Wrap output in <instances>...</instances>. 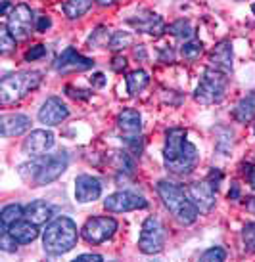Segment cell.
<instances>
[{
    "label": "cell",
    "mask_w": 255,
    "mask_h": 262,
    "mask_svg": "<svg viewBox=\"0 0 255 262\" xmlns=\"http://www.w3.org/2000/svg\"><path fill=\"white\" fill-rule=\"evenodd\" d=\"M186 136H188V132L182 126H173L165 132L163 163L169 172L179 176L190 174L200 161L198 147Z\"/></svg>",
    "instance_id": "cell-1"
},
{
    "label": "cell",
    "mask_w": 255,
    "mask_h": 262,
    "mask_svg": "<svg viewBox=\"0 0 255 262\" xmlns=\"http://www.w3.org/2000/svg\"><path fill=\"white\" fill-rule=\"evenodd\" d=\"M69 167V155L67 151H58L52 155H38L29 163L19 165L17 172L33 188L46 186V184L56 182L60 176L64 174Z\"/></svg>",
    "instance_id": "cell-2"
},
{
    "label": "cell",
    "mask_w": 255,
    "mask_h": 262,
    "mask_svg": "<svg viewBox=\"0 0 255 262\" xmlns=\"http://www.w3.org/2000/svg\"><path fill=\"white\" fill-rule=\"evenodd\" d=\"M79 239L77 224L69 216H58L46 226L43 233V247L52 256H62L75 249Z\"/></svg>",
    "instance_id": "cell-3"
},
{
    "label": "cell",
    "mask_w": 255,
    "mask_h": 262,
    "mask_svg": "<svg viewBox=\"0 0 255 262\" xmlns=\"http://www.w3.org/2000/svg\"><path fill=\"white\" fill-rule=\"evenodd\" d=\"M158 193H160L163 205L167 207V211L171 212L181 224L190 226L196 222L200 211L194 207V203L190 201L188 195H186V191H184L181 186L169 182V180H161V182H158Z\"/></svg>",
    "instance_id": "cell-4"
},
{
    "label": "cell",
    "mask_w": 255,
    "mask_h": 262,
    "mask_svg": "<svg viewBox=\"0 0 255 262\" xmlns=\"http://www.w3.org/2000/svg\"><path fill=\"white\" fill-rule=\"evenodd\" d=\"M41 82H43L41 71H17L14 75H6L0 80V103L10 105L19 102L29 92L41 86Z\"/></svg>",
    "instance_id": "cell-5"
},
{
    "label": "cell",
    "mask_w": 255,
    "mask_h": 262,
    "mask_svg": "<svg viewBox=\"0 0 255 262\" xmlns=\"http://www.w3.org/2000/svg\"><path fill=\"white\" fill-rule=\"evenodd\" d=\"M228 86V75L221 73L213 67H207L204 71V77L198 84L194 92V100L202 105H211V103L223 102Z\"/></svg>",
    "instance_id": "cell-6"
},
{
    "label": "cell",
    "mask_w": 255,
    "mask_h": 262,
    "mask_svg": "<svg viewBox=\"0 0 255 262\" xmlns=\"http://www.w3.org/2000/svg\"><path fill=\"white\" fill-rule=\"evenodd\" d=\"M163 245H165L163 224L158 219H153V216L146 219L144 224H142V230H140L139 249L144 255H158V253L163 251Z\"/></svg>",
    "instance_id": "cell-7"
},
{
    "label": "cell",
    "mask_w": 255,
    "mask_h": 262,
    "mask_svg": "<svg viewBox=\"0 0 255 262\" xmlns=\"http://www.w3.org/2000/svg\"><path fill=\"white\" fill-rule=\"evenodd\" d=\"M117 230V220L111 216H92L88 219L81 230L83 239L90 245H102L104 241L113 237Z\"/></svg>",
    "instance_id": "cell-8"
},
{
    "label": "cell",
    "mask_w": 255,
    "mask_h": 262,
    "mask_svg": "<svg viewBox=\"0 0 255 262\" xmlns=\"http://www.w3.org/2000/svg\"><path fill=\"white\" fill-rule=\"evenodd\" d=\"M35 14L27 4H17L8 15L6 27L17 40H25L31 37V33L35 29Z\"/></svg>",
    "instance_id": "cell-9"
},
{
    "label": "cell",
    "mask_w": 255,
    "mask_h": 262,
    "mask_svg": "<svg viewBox=\"0 0 255 262\" xmlns=\"http://www.w3.org/2000/svg\"><path fill=\"white\" fill-rule=\"evenodd\" d=\"M94 59L83 56L75 50L73 46H67L66 50L60 54L58 58L54 59V69L58 73H79V71H87V69H92L94 67Z\"/></svg>",
    "instance_id": "cell-10"
},
{
    "label": "cell",
    "mask_w": 255,
    "mask_h": 262,
    "mask_svg": "<svg viewBox=\"0 0 255 262\" xmlns=\"http://www.w3.org/2000/svg\"><path fill=\"white\" fill-rule=\"evenodd\" d=\"M127 23H129L134 31L146 33V35H150V37H153V38L161 37V35L167 31V25L163 21V17L158 14H153V12H148V10H142L139 14L127 17Z\"/></svg>",
    "instance_id": "cell-11"
},
{
    "label": "cell",
    "mask_w": 255,
    "mask_h": 262,
    "mask_svg": "<svg viewBox=\"0 0 255 262\" xmlns=\"http://www.w3.org/2000/svg\"><path fill=\"white\" fill-rule=\"evenodd\" d=\"M186 195L188 199L194 203L200 212H209L215 207V201H217V189L213 188L211 184L204 180V182H192L186 186Z\"/></svg>",
    "instance_id": "cell-12"
},
{
    "label": "cell",
    "mask_w": 255,
    "mask_h": 262,
    "mask_svg": "<svg viewBox=\"0 0 255 262\" xmlns=\"http://www.w3.org/2000/svg\"><path fill=\"white\" fill-rule=\"evenodd\" d=\"M146 207H148V201L132 191H115L108 195V199H104V209L109 212H129L146 209Z\"/></svg>",
    "instance_id": "cell-13"
},
{
    "label": "cell",
    "mask_w": 255,
    "mask_h": 262,
    "mask_svg": "<svg viewBox=\"0 0 255 262\" xmlns=\"http://www.w3.org/2000/svg\"><path fill=\"white\" fill-rule=\"evenodd\" d=\"M36 117L46 126H56V124H60L62 121H66L67 117H69V107L60 98L50 96V98L44 100V103L41 105Z\"/></svg>",
    "instance_id": "cell-14"
},
{
    "label": "cell",
    "mask_w": 255,
    "mask_h": 262,
    "mask_svg": "<svg viewBox=\"0 0 255 262\" xmlns=\"http://www.w3.org/2000/svg\"><path fill=\"white\" fill-rule=\"evenodd\" d=\"M54 134L50 130H31V134H27V138L23 140V153L25 155H31V157H38V155H44L52 146H54Z\"/></svg>",
    "instance_id": "cell-15"
},
{
    "label": "cell",
    "mask_w": 255,
    "mask_h": 262,
    "mask_svg": "<svg viewBox=\"0 0 255 262\" xmlns=\"http://www.w3.org/2000/svg\"><path fill=\"white\" fill-rule=\"evenodd\" d=\"M102 195V184L90 174H79L75 180V199L79 203H92Z\"/></svg>",
    "instance_id": "cell-16"
},
{
    "label": "cell",
    "mask_w": 255,
    "mask_h": 262,
    "mask_svg": "<svg viewBox=\"0 0 255 262\" xmlns=\"http://www.w3.org/2000/svg\"><path fill=\"white\" fill-rule=\"evenodd\" d=\"M209 67L217 69L221 73H232V42L221 40L209 54Z\"/></svg>",
    "instance_id": "cell-17"
},
{
    "label": "cell",
    "mask_w": 255,
    "mask_h": 262,
    "mask_svg": "<svg viewBox=\"0 0 255 262\" xmlns=\"http://www.w3.org/2000/svg\"><path fill=\"white\" fill-rule=\"evenodd\" d=\"M31 128V119L23 113H10V115H2L0 119V132L4 138L10 136H22Z\"/></svg>",
    "instance_id": "cell-18"
},
{
    "label": "cell",
    "mask_w": 255,
    "mask_h": 262,
    "mask_svg": "<svg viewBox=\"0 0 255 262\" xmlns=\"http://www.w3.org/2000/svg\"><path fill=\"white\" fill-rule=\"evenodd\" d=\"M117 128L125 134V138L140 136L142 130V115L136 110H123L117 115Z\"/></svg>",
    "instance_id": "cell-19"
},
{
    "label": "cell",
    "mask_w": 255,
    "mask_h": 262,
    "mask_svg": "<svg viewBox=\"0 0 255 262\" xmlns=\"http://www.w3.org/2000/svg\"><path fill=\"white\" fill-rule=\"evenodd\" d=\"M52 212L54 211H52V207L46 201L35 199V201H31L29 205L23 207V219L31 220L36 226H44L52 219Z\"/></svg>",
    "instance_id": "cell-20"
},
{
    "label": "cell",
    "mask_w": 255,
    "mask_h": 262,
    "mask_svg": "<svg viewBox=\"0 0 255 262\" xmlns=\"http://www.w3.org/2000/svg\"><path fill=\"white\" fill-rule=\"evenodd\" d=\"M38 228L41 226L33 224L31 220L27 219H22L14 222V224L8 228V232L14 235V239L19 243V245H27L31 241H35L38 237Z\"/></svg>",
    "instance_id": "cell-21"
},
{
    "label": "cell",
    "mask_w": 255,
    "mask_h": 262,
    "mask_svg": "<svg viewBox=\"0 0 255 262\" xmlns=\"http://www.w3.org/2000/svg\"><path fill=\"white\" fill-rule=\"evenodd\" d=\"M232 117L242 124H248L255 119V90L248 92L242 98L240 102L236 103V107L232 111Z\"/></svg>",
    "instance_id": "cell-22"
},
{
    "label": "cell",
    "mask_w": 255,
    "mask_h": 262,
    "mask_svg": "<svg viewBox=\"0 0 255 262\" xmlns=\"http://www.w3.org/2000/svg\"><path fill=\"white\" fill-rule=\"evenodd\" d=\"M150 82V77L144 69H136V71H131V73L125 77V84H127V92L129 96H136L140 94Z\"/></svg>",
    "instance_id": "cell-23"
},
{
    "label": "cell",
    "mask_w": 255,
    "mask_h": 262,
    "mask_svg": "<svg viewBox=\"0 0 255 262\" xmlns=\"http://www.w3.org/2000/svg\"><path fill=\"white\" fill-rule=\"evenodd\" d=\"M109 163L121 172V174L131 176L134 172V161L127 151H111L109 153Z\"/></svg>",
    "instance_id": "cell-24"
},
{
    "label": "cell",
    "mask_w": 255,
    "mask_h": 262,
    "mask_svg": "<svg viewBox=\"0 0 255 262\" xmlns=\"http://www.w3.org/2000/svg\"><path fill=\"white\" fill-rule=\"evenodd\" d=\"M94 0H66L64 2V14L69 19H79L92 8Z\"/></svg>",
    "instance_id": "cell-25"
},
{
    "label": "cell",
    "mask_w": 255,
    "mask_h": 262,
    "mask_svg": "<svg viewBox=\"0 0 255 262\" xmlns=\"http://www.w3.org/2000/svg\"><path fill=\"white\" fill-rule=\"evenodd\" d=\"M23 219V207L17 203L6 205L0 212V230H8L10 226Z\"/></svg>",
    "instance_id": "cell-26"
},
{
    "label": "cell",
    "mask_w": 255,
    "mask_h": 262,
    "mask_svg": "<svg viewBox=\"0 0 255 262\" xmlns=\"http://www.w3.org/2000/svg\"><path fill=\"white\" fill-rule=\"evenodd\" d=\"M167 33H171L173 37L181 38V40H192V37H194V27H192V23L188 21V19H176V21H173L171 25L167 27Z\"/></svg>",
    "instance_id": "cell-27"
},
{
    "label": "cell",
    "mask_w": 255,
    "mask_h": 262,
    "mask_svg": "<svg viewBox=\"0 0 255 262\" xmlns=\"http://www.w3.org/2000/svg\"><path fill=\"white\" fill-rule=\"evenodd\" d=\"M109 38H111V33H109L104 25L96 27L92 31V35L88 37V48H108L109 46Z\"/></svg>",
    "instance_id": "cell-28"
},
{
    "label": "cell",
    "mask_w": 255,
    "mask_h": 262,
    "mask_svg": "<svg viewBox=\"0 0 255 262\" xmlns=\"http://www.w3.org/2000/svg\"><path fill=\"white\" fill-rule=\"evenodd\" d=\"M181 54L184 59L196 61V59L204 54V42H202V40H186V42L181 46Z\"/></svg>",
    "instance_id": "cell-29"
},
{
    "label": "cell",
    "mask_w": 255,
    "mask_h": 262,
    "mask_svg": "<svg viewBox=\"0 0 255 262\" xmlns=\"http://www.w3.org/2000/svg\"><path fill=\"white\" fill-rule=\"evenodd\" d=\"M132 44V35L131 33H127V31H115V33H111V38H109V50L113 52H119L127 48V46H131Z\"/></svg>",
    "instance_id": "cell-30"
},
{
    "label": "cell",
    "mask_w": 255,
    "mask_h": 262,
    "mask_svg": "<svg viewBox=\"0 0 255 262\" xmlns=\"http://www.w3.org/2000/svg\"><path fill=\"white\" fill-rule=\"evenodd\" d=\"M232 136L234 132L230 130V128H221V134H219L217 138V151L221 153V155H230V151H232Z\"/></svg>",
    "instance_id": "cell-31"
},
{
    "label": "cell",
    "mask_w": 255,
    "mask_h": 262,
    "mask_svg": "<svg viewBox=\"0 0 255 262\" xmlns=\"http://www.w3.org/2000/svg\"><path fill=\"white\" fill-rule=\"evenodd\" d=\"M2 33H0V54H4V56H8L10 52L15 50V40L17 38L10 33V29L8 27H2Z\"/></svg>",
    "instance_id": "cell-32"
},
{
    "label": "cell",
    "mask_w": 255,
    "mask_h": 262,
    "mask_svg": "<svg viewBox=\"0 0 255 262\" xmlns=\"http://www.w3.org/2000/svg\"><path fill=\"white\" fill-rule=\"evenodd\" d=\"M242 239H244V245L248 251L255 253V222H248L242 230Z\"/></svg>",
    "instance_id": "cell-33"
},
{
    "label": "cell",
    "mask_w": 255,
    "mask_h": 262,
    "mask_svg": "<svg viewBox=\"0 0 255 262\" xmlns=\"http://www.w3.org/2000/svg\"><path fill=\"white\" fill-rule=\"evenodd\" d=\"M17 245L19 243L14 239V235L8 232V230H2V233H0V249L6 251V253H15Z\"/></svg>",
    "instance_id": "cell-34"
},
{
    "label": "cell",
    "mask_w": 255,
    "mask_h": 262,
    "mask_svg": "<svg viewBox=\"0 0 255 262\" xmlns=\"http://www.w3.org/2000/svg\"><path fill=\"white\" fill-rule=\"evenodd\" d=\"M226 258V253H225V249H221V247H211V249H207L204 255H202V260L204 262H211V260H225Z\"/></svg>",
    "instance_id": "cell-35"
},
{
    "label": "cell",
    "mask_w": 255,
    "mask_h": 262,
    "mask_svg": "<svg viewBox=\"0 0 255 262\" xmlns=\"http://www.w3.org/2000/svg\"><path fill=\"white\" fill-rule=\"evenodd\" d=\"M44 56H46V46L36 44V46H31L29 50L25 52V61H36V59H43Z\"/></svg>",
    "instance_id": "cell-36"
},
{
    "label": "cell",
    "mask_w": 255,
    "mask_h": 262,
    "mask_svg": "<svg viewBox=\"0 0 255 262\" xmlns=\"http://www.w3.org/2000/svg\"><path fill=\"white\" fill-rule=\"evenodd\" d=\"M158 59L163 61V63H173L175 61V50L169 46V44H163L158 50Z\"/></svg>",
    "instance_id": "cell-37"
},
{
    "label": "cell",
    "mask_w": 255,
    "mask_h": 262,
    "mask_svg": "<svg viewBox=\"0 0 255 262\" xmlns=\"http://www.w3.org/2000/svg\"><path fill=\"white\" fill-rule=\"evenodd\" d=\"M123 140L134 155H140V153L144 151V142H142V136H131V138H123Z\"/></svg>",
    "instance_id": "cell-38"
},
{
    "label": "cell",
    "mask_w": 255,
    "mask_h": 262,
    "mask_svg": "<svg viewBox=\"0 0 255 262\" xmlns=\"http://www.w3.org/2000/svg\"><path fill=\"white\" fill-rule=\"evenodd\" d=\"M66 94L69 96V98H73V100H88V98L92 96V92H88V90H81V88H75V86H71V84H67Z\"/></svg>",
    "instance_id": "cell-39"
},
{
    "label": "cell",
    "mask_w": 255,
    "mask_h": 262,
    "mask_svg": "<svg viewBox=\"0 0 255 262\" xmlns=\"http://www.w3.org/2000/svg\"><path fill=\"white\" fill-rule=\"evenodd\" d=\"M205 180L211 184L215 189H219V186H221V182H223V172H221L217 167H213L211 170H209V174H207Z\"/></svg>",
    "instance_id": "cell-40"
},
{
    "label": "cell",
    "mask_w": 255,
    "mask_h": 262,
    "mask_svg": "<svg viewBox=\"0 0 255 262\" xmlns=\"http://www.w3.org/2000/svg\"><path fill=\"white\" fill-rule=\"evenodd\" d=\"M242 172L246 174L249 186L255 189V165L253 163H244V165H242Z\"/></svg>",
    "instance_id": "cell-41"
},
{
    "label": "cell",
    "mask_w": 255,
    "mask_h": 262,
    "mask_svg": "<svg viewBox=\"0 0 255 262\" xmlns=\"http://www.w3.org/2000/svg\"><path fill=\"white\" fill-rule=\"evenodd\" d=\"M129 66V61L123 58V56H115V58L111 59V69L115 71V73H123L125 69Z\"/></svg>",
    "instance_id": "cell-42"
},
{
    "label": "cell",
    "mask_w": 255,
    "mask_h": 262,
    "mask_svg": "<svg viewBox=\"0 0 255 262\" xmlns=\"http://www.w3.org/2000/svg\"><path fill=\"white\" fill-rule=\"evenodd\" d=\"M52 25V19L48 15H41V17H36V25H35V31L38 33H44L46 29H50Z\"/></svg>",
    "instance_id": "cell-43"
},
{
    "label": "cell",
    "mask_w": 255,
    "mask_h": 262,
    "mask_svg": "<svg viewBox=\"0 0 255 262\" xmlns=\"http://www.w3.org/2000/svg\"><path fill=\"white\" fill-rule=\"evenodd\" d=\"M106 75L104 73H94L92 77H90V84L94 88H102V86H106Z\"/></svg>",
    "instance_id": "cell-44"
},
{
    "label": "cell",
    "mask_w": 255,
    "mask_h": 262,
    "mask_svg": "<svg viewBox=\"0 0 255 262\" xmlns=\"http://www.w3.org/2000/svg\"><path fill=\"white\" fill-rule=\"evenodd\" d=\"M228 199H232V201L242 199V189L238 184H232V186H230V189H228Z\"/></svg>",
    "instance_id": "cell-45"
},
{
    "label": "cell",
    "mask_w": 255,
    "mask_h": 262,
    "mask_svg": "<svg viewBox=\"0 0 255 262\" xmlns=\"http://www.w3.org/2000/svg\"><path fill=\"white\" fill-rule=\"evenodd\" d=\"M75 260L77 262H102L104 258L100 255H79Z\"/></svg>",
    "instance_id": "cell-46"
},
{
    "label": "cell",
    "mask_w": 255,
    "mask_h": 262,
    "mask_svg": "<svg viewBox=\"0 0 255 262\" xmlns=\"http://www.w3.org/2000/svg\"><path fill=\"white\" fill-rule=\"evenodd\" d=\"M134 58L140 59V61H144V59L148 58V54H146V50H144V46H142V44H139V46L134 48Z\"/></svg>",
    "instance_id": "cell-47"
},
{
    "label": "cell",
    "mask_w": 255,
    "mask_h": 262,
    "mask_svg": "<svg viewBox=\"0 0 255 262\" xmlns=\"http://www.w3.org/2000/svg\"><path fill=\"white\" fill-rule=\"evenodd\" d=\"M244 205H246V209H248L251 214H255V197H246Z\"/></svg>",
    "instance_id": "cell-48"
},
{
    "label": "cell",
    "mask_w": 255,
    "mask_h": 262,
    "mask_svg": "<svg viewBox=\"0 0 255 262\" xmlns=\"http://www.w3.org/2000/svg\"><path fill=\"white\" fill-rule=\"evenodd\" d=\"M10 10H14V8H12V4H10L8 0H4V4H2V10H0V14H2V15H10Z\"/></svg>",
    "instance_id": "cell-49"
},
{
    "label": "cell",
    "mask_w": 255,
    "mask_h": 262,
    "mask_svg": "<svg viewBox=\"0 0 255 262\" xmlns=\"http://www.w3.org/2000/svg\"><path fill=\"white\" fill-rule=\"evenodd\" d=\"M96 2H98L100 6H111V4L115 2V0H96Z\"/></svg>",
    "instance_id": "cell-50"
},
{
    "label": "cell",
    "mask_w": 255,
    "mask_h": 262,
    "mask_svg": "<svg viewBox=\"0 0 255 262\" xmlns=\"http://www.w3.org/2000/svg\"><path fill=\"white\" fill-rule=\"evenodd\" d=\"M251 10H253V14H255V4H253V6H251Z\"/></svg>",
    "instance_id": "cell-51"
}]
</instances>
